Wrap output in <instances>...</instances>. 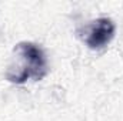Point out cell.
I'll list each match as a JSON object with an SVG mask.
<instances>
[{
    "mask_svg": "<svg viewBox=\"0 0 123 121\" xmlns=\"http://www.w3.org/2000/svg\"><path fill=\"white\" fill-rule=\"evenodd\" d=\"M14 51L22 59V67L14 74H6V78L12 83L20 84L26 80H42L49 73V66L44 51L34 43L30 41H22L16 44Z\"/></svg>",
    "mask_w": 123,
    "mask_h": 121,
    "instance_id": "cell-1",
    "label": "cell"
},
{
    "mask_svg": "<svg viewBox=\"0 0 123 121\" xmlns=\"http://www.w3.org/2000/svg\"><path fill=\"white\" fill-rule=\"evenodd\" d=\"M115 23L107 19V17H102V19H97L94 20L87 31V36H86V44L89 46V49H102L105 47L115 36Z\"/></svg>",
    "mask_w": 123,
    "mask_h": 121,
    "instance_id": "cell-2",
    "label": "cell"
}]
</instances>
